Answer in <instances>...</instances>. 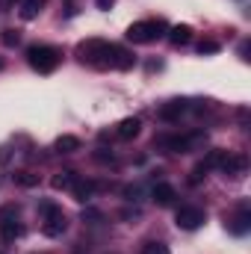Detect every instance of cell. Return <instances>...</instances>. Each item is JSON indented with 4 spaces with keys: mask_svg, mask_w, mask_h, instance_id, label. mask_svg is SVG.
Segmentation results:
<instances>
[{
    "mask_svg": "<svg viewBox=\"0 0 251 254\" xmlns=\"http://www.w3.org/2000/svg\"><path fill=\"white\" fill-rule=\"evenodd\" d=\"M166 33H169V27H166L163 18H148V21H136V24L127 27V39L133 45H151V42L163 39Z\"/></svg>",
    "mask_w": 251,
    "mask_h": 254,
    "instance_id": "cell-1",
    "label": "cell"
},
{
    "mask_svg": "<svg viewBox=\"0 0 251 254\" xmlns=\"http://www.w3.org/2000/svg\"><path fill=\"white\" fill-rule=\"evenodd\" d=\"M27 63L39 74H54L63 63V54L51 45H33V48H27Z\"/></svg>",
    "mask_w": 251,
    "mask_h": 254,
    "instance_id": "cell-2",
    "label": "cell"
},
{
    "mask_svg": "<svg viewBox=\"0 0 251 254\" xmlns=\"http://www.w3.org/2000/svg\"><path fill=\"white\" fill-rule=\"evenodd\" d=\"M110 48L113 45L104 39H86L77 45V57L80 63L92 65V68H110Z\"/></svg>",
    "mask_w": 251,
    "mask_h": 254,
    "instance_id": "cell-3",
    "label": "cell"
},
{
    "mask_svg": "<svg viewBox=\"0 0 251 254\" xmlns=\"http://www.w3.org/2000/svg\"><path fill=\"white\" fill-rule=\"evenodd\" d=\"M39 213H42V234L45 237H63L65 228H68V216L63 213V207L54 201H42Z\"/></svg>",
    "mask_w": 251,
    "mask_h": 254,
    "instance_id": "cell-4",
    "label": "cell"
},
{
    "mask_svg": "<svg viewBox=\"0 0 251 254\" xmlns=\"http://www.w3.org/2000/svg\"><path fill=\"white\" fill-rule=\"evenodd\" d=\"M204 142H207V133H204V130L187 133V136H160V139H154V145L166 148L169 154H189V151L201 148Z\"/></svg>",
    "mask_w": 251,
    "mask_h": 254,
    "instance_id": "cell-5",
    "label": "cell"
},
{
    "mask_svg": "<svg viewBox=\"0 0 251 254\" xmlns=\"http://www.w3.org/2000/svg\"><path fill=\"white\" fill-rule=\"evenodd\" d=\"M204 219H207V213H204L201 207L187 204V207H181V210H178V216H175V225H178L181 231H198V228L204 225Z\"/></svg>",
    "mask_w": 251,
    "mask_h": 254,
    "instance_id": "cell-6",
    "label": "cell"
},
{
    "mask_svg": "<svg viewBox=\"0 0 251 254\" xmlns=\"http://www.w3.org/2000/svg\"><path fill=\"white\" fill-rule=\"evenodd\" d=\"M0 234H3V240H15L24 234V225L18 222V207H6L0 213Z\"/></svg>",
    "mask_w": 251,
    "mask_h": 254,
    "instance_id": "cell-7",
    "label": "cell"
},
{
    "mask_svg": "<svg viewBox=\"0 0 251 254\" xmlns=\"http://www.w3.org/2000/svg\"><path fill=\"white\" fill-rule=\"evenodd\" d=\"M136 65V57L127 51V48H122V45H113L110 48V68H116V71H130Z\"/></svg>",
    "mask_w": 251,
    "mask_h": 254,
    "instance_id": "cell-8",
    "label": "cell"
},
{
    "mask_svg": "<svg viewBox=\"0 0 251 254\" xmlns=\"http://www.w3.org/2000/svg\"><path fill=\"white\" fill-rule=\"evenodd\" d=\"M246 169H249V157H246V154H228L219 172H225V175H231V178H237V175H243Z\"/></svg>",
    "mask_w": 251,
    "mask_h": 254,
    "instance_id": "cell-9",
    "label": "cell"
},
{
    "mask_svg": "<svg viewBox=\"0 0 251 254\" xmlns=\"http://www.w3.org/2000/svg\"><path fill=\"white\" fill-rule=\"evenodd\" d=\"M187 110H189V101H169V104L160 107V119L172 125V122H181V116H184Z\"/></svg>",
    "mask_w": 251,
    "mask_h": 254,
    "instance_id": "cell-10",
    "label": "cell"
},
{
    "mask_svg": "<svg viewBox=\"0 0 251 254\" xmlns=\"http://www.w3.org/2000/svg\"><path fill=\"white\" fill-rule=\"evenodd\" d=\"M169 42L175 45V48H184V45H189L192 42V27H187V24H178V27H169Z\"/></svg>",
    "mask_w": 251,
    "mask_h": 254,
    "instance_id": "cell-11",
    "label": "cell"
},
{
    "mask_svg": "<svg viewBox=\"0 0 251 254\" xmlns=\"http://www.w3.org/2000/svg\"><path fill=\"white\" fill-rule=\"evenodd\" d=\"M151 198H154L160 207H169V204H175L178 192H175V187H172V184H157V187H154V192H151Z\"/></svg>",
    "mask_w": 251,
    "mask_h": 254,
    "instance_id": "cell-12",
    "label": "cell"
},
{
    "mask_svg": "<svg viewBox=\"0 0 251 254\" xmlns=\"http://www.w3.org/2000/svg\"><path fill=\"white\" fill-rule=\"evenodd\" d=\"M139 130H142V122L133 116V119H125L122 125L116 127V136H119V139H125V142H130V139H136V136H139Z\"/></svg>",
    "mask_w": 251,
    "mask_h": 254,
    "instance_id": "cell-13",
    "label": "cell"
},
{
    "mask_svg": "<svg viewBox=\"0 0 251 254\" xmlns=\"http://www.w3.org/2000/svg\"><path fill=\"white\" fill-rule=\"evenodd\" d=\"M228 228H231V234H237V237L249 234V228H251V210H246V207H243V210L231 219V225H228Z\"/></svg>",
    "mask_w": 251,
    "mask_h": 254,
    "instance_id": "cell-14",
    "label": "cell"
},
{
    "mask_svg": "<svg viewBox=\"0 0 251 254\" xmlns=\"http://www.w3.org/2000/svg\"><path fill=\"white\" fill-rule=\"evenodd\" d=\"M95 190H98V184H95V181H80V178H77V181H74V187H71V195H74L77 201H83V204H86V201L95 195Z\"/></svg>",
    "mask_w": 251,
    "mask_h": 254,
    "instance_id": "cell-15",
    "label": "cell"
},
{
    "mask_svg": "<svg viewBox=\"0 0 251 254\" xmlns=\"http://www.w3.org/2000/svg\"><path fill=\"white\" fill-rule=\"evenodd\" d=\"M45 3H48V0H21V18H24V21H36V18L42 15Z\"/></svg>",
    "mask_w": 251,
    "mask_h": 254,
    "instance_id": "cell-16",
    "label": "cell"
},
{
    "mask_svg": "<svg viewBox=\"0 0 251 254\" xmlns=\"http://www.w3.org/2000/svg\"><path fill=\"white\" fill-rule=\"evenodd\" d=\"M225 157H228V151H225V148H213V151H210V154L204 157V163H201V166H204L207 172H210V169H222Z\"/></svg>",
    "mask_w": 251,
    "mask_h": 254,
    "instance_id": "cell-17",
    "label": "cell"
},
{
    "mask_svg": "<svg viewBox=\"0 0 251 254\" xmlns=\"http://www.w3.org/2000/svg\"><path fill=\"white\" fill-rule=\"evenodd\" d=\"M54 148H57L60 154H74V151H80V139L65 133V136H60V139H57V145H54Z\"/></svg>",
    "mask_w": 251,
    "mask_h": 254,
    "instance_id": "cell-18",
    "label": "cell"
},
{
    "mask_svg": "<svg viewBox=\"0 0 251 254\" xmlns=\"http://www.w3.org/2000/svg\"><path fill=\"white\" fill-rule=\"evenodd\" d=\"M74 181H77V175H74V172H60L51 184H54V190H71V187H74Z\"/></svg>",
    "mask_w": 251,
    "mask_h": 254,
    "instance_id": "cell-19",
    "label": "cell"
},
{
    "mask_svg": "<svg viewBox=\"0 0 251 254\" xmlns=\"http://www.w3.org/2000/svg\"><path fill=\"white\" fill-rule=\"evenodd\" d=\"M219 51H222V45H219L216 39H201V42H198V54H201V57H204V54H219Z\"/></svg>",
    "mask_w": 251,
    "mask_h": 254,
    "instance_id": "cell-20",
    "label": "cell"
},
{
    "mask_svg": "<svg viewBox=\"0 0 251 254\" xmlns=\"http://www.w3.org/2000/svg\"><path fill=\"white\" fill-rule=\"evenodd\" d=\"M15 184H21V187H39V175H33V172H15Z\"/></svg>",
    "mask_w": 251,
    "mask_h": 254,
    "instance_id": "cell-21",
    "label": "cell"
},
{
    "mask_svg": "<svg viewBox=\"0 0 251 254\" xmlns=\"http://www.w3.org/2000/svg\"><path fill=\"white\" fill-rule=\"evenodd\" d=\"M0 42H3L6 48H15V45L21 42V33H18V30H3V33H0Z\"/></svg>",
    "mask_w": 251,
    "mask_h": 254,
    "instance_id": "cell-22",
    "label": "cell"
},
{
    "mask_svg": "<svg viewBox=\"0 0 251 254\" xmlns=\"http://www.w3.org/2000/svg\"><path fill=\"white\" fill-rule=\"evenodd\" d=\"M142 254H172V252H169V246H163V243H148V246L142 249Z\"/></svg>",
    "mask_w": 251,
    "mask_h": 254,
    "instance_id": "cell-23",
    "label": "cell"
},
{
    "mask_svg": "<svg viewBox=\"0 0 251 254\" xmlns=\"http://www.w3.org/2000/svg\"><path fill=\"white\" fill-rule=\"evenodd\" d=\"M204 175H207V169L198 163V166L192 169V175H189V184H201V178H204Z\"/></svg>",
    "mask_w": 251,
    "mask_h": 254,
    "instance_id": "cell-24",
    "label": "cell"
},
{
    "mask_svg": "<svg viewBox=\"0 0 251 254\" xmlns=\"http://www.w3.org/2000/svg\"><path fill=\"white\" fill-rule=\"evenodd\" d=\"M95 160H98V163H113V154H107L104 148H98V151H95Z\"/></svg>",
    "mask_w": 251,
    "mask_h": 254,
    "instance_id": "cell-25",
    "label": "cell"
},
{
    "mask_svg": "<svg viewBox=\"0 0 251 254\" xmlns=\"http://www.w3.org/2000/svg\"><path fill=\"white\" fill-rule=\"evenodd\" d=\"M95 3H98V9H113L116 0H95Z\"/></svg>",
    "mask_w": 251,
    "mask_h": 254,
    "instance_id": "cell-26",
    "label": "cell"
},
{
    "mask_svg": "<svg viewBox=\"0 0 251 254\" xmlns=\"http://www.w3.org/2000/svg\"><path fill=\"white\" fill-rule=\"evenodd\" d=\"M240 57H243V60H249V42H243V45H240Z\"/></svg>",
    "mask_w": 251,
    "mask_h": 254,
    "instance_id": "cell-27",
    "label": "cell"
},
{
    "mask_svg": "<svg viewBox=\"0 0 251 254\" xmlns=\"http://www.w3.org/2000/svg\"><path fill=\"white\" fill-rule=\"evenodd\" d=\"M0 3H3L6 9H12V6H15V3H21V0H0Z\"/></svg>",
    "mask_w": 251,
    "mask_h": 254,
    "instance_id": "cell-28",
    "label": "cell"
},
{
    "mask_svg": "<svg viewBox=\"0 0 251 254\" xmlns=\"http://www.w3.org/2000/svg\"><path fill=\"white\" fill-rule=\"evenodd\" d=\"M0 71H3V60H0Z\"/></svg>",
    "mask_w": 251,
    "mask_h": 254,
    "instance_id": "cell-29",
    "label": "cell"
},
{
    "mask_svg": "<svg viewBox=\"0 0 251 254\" xmlns=\"http://www.w3.org/2000/svg\"><path fill=\"white\" fill-rule=\"evenodd\" d=\"M68 3H71V0H68Z\"/></svg>",
    "mask_w": 251,
    "mask_h": 254,
    "instance_id": "cell-30",
    "label": "cell"
}]
</instances>
